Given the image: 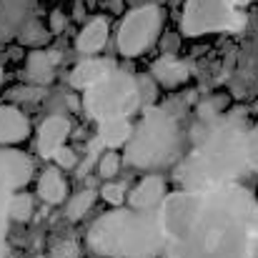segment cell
<instances>
[{"instance_id": "14", "label": "cell", "mask_w": 258, "mask_h": 258, "mask_svg": "<svg viewBox=\"0 0 258 258\" xmlns=\"http://www.w3.org/2000/svg\"><path fill=\"white\" fill-rule=\"evenodd\" d=\"M131 136H133V125L128 123V118H105V120H98V141L108 151L125 148L128 141H131Z\"/></svg>"}, {"instance_id": "16", "label": "cell", "mask_w": 258, "mask_h": 258, "mask_svg": "<svg viewBox=\"0 0 258 258\" xmlns=\"http://www.w3.org/2000/svg\"><path fill=\"white\" fill-rule=\"evenodd\" d=\"M58 58H60L58 53L33 50V53L28 55V68H25V76H28L30 86H40V88L48 86V83L53 81V76H55L53 66H55V60H58Z\"/></svg>"}, {"instance_id": "22", "label": "cell", "mask_w": 258, "mask_h": 258, "mask_svg": "<svg viewBox=\"0 0 258 258\" xmlns=\"http://www.w3.org/2000/svg\"><path fill=\"white\" fill-rule=\"evenodd\" d=\"M30 216H33V198L25 190L15 193V198L10 203V218L13 221H28Z\"/></svg>"}, {"instance_id": "21", "label": "cell", "mask_w": 258, "mask_h": 258, "mask_svg": "<svg viewBox=\"0 0 258 258\" xmlns=\"http://www.w3.org/2000/svg\"><path fill=\"white\" fill-rule=\"evenodd\" d=\"M45 95V88H40V86H18V88H13L10 93H8V100L10 103H38L40 98Z\"/></svg>"}, {"instance_id": "13", "label": "cell", "mask_w": 258, "mask_h": 258, "mask_svg": "<svg viewBox=\"0 0 258 258\" xmlns=\"http://www.w3.org/2000/svg\"><path fill=\"white\" fill-rule=\"evenodd\" d=\"M30 136L28 118L15 105H0V148L23 143Z\"/></svg>"}, {"instance_id": "20", "label": "cell", "mask_w": 258, "mask_h": 258, "mask_svg": "<svg viewBox=\"0 0 258 258\" xmlns=\"http://www.w3.org/2000/svg\"><path fill=\"white\" fill-rule=\"evenodd\" d=\"M95 203V190H81L78 196H73L68 203H66V216L71 218V221H81L83 216H86L88 211H90V206Z\"/></svg>"}, {"instance_id": "4", "label": "cell", "mask_w": 258, "mask_h": 258, "mask_svg": "<svg viewBox=\"0 0 258 258\" xmlns=\"http://www.w3.org/2000/svg\"><path fill=\"white\" fill-rule=\"evenodd\" d=\"M180 156V128L168 110L146 108L141 123L133 128V136L125 146V163L141 171L168 168Z\"/></svg>"}, {"instance_id": "15", "label": "cell", "mask_w": 258, "mask_h": 258, "mask_svg": "<svg viewBox=\"0 0 258 258\" xmlns=\"http://www.w3.org/2000/svg\"><path fill=\"white\" fill-rule=\"evenodd\" d=\"M151 76H153L161 86L175 88V86H180V83H185V81H188V66H185L180 58L163 53V55L153 63Z\"/></svg>"}, {"instance_id": "9", "label": "cell", "mask_w": 258, "mask_h": 258, "mask_svg": "<svg viewBox=\"0 0 258 258\" xmlns=\"http://www.w3.org/2000/svg\"><path fill=\"white\" fill-rule=\"evenodd\" d=\"M71 133V120L66 115H48L38 128V153L43 158H53Z\"/></svg>"}, {"instance_id": "24", "label": "cell", "mask_w": 258, "mask_h": 258, "mask_svg": "<svg viewBox=\"0 0 258 258\" xmlns=\"http://www.w3.org/2000/svg\"><path fill=\"white\" fill-rule=\"evenodd\" d=\"M246 161H248V168L258 173V125L248 128L246 133Z\"/></svg>"}, {"instance_id": "8", "label": "cell", "mask_w": 258, "mask_h": 258, "mask_svg": "<svg viewBox=\"0 0 258 258\" xmlns=\"http://www.w3.org/2000/svg\"><path fill=\"white\" fill-rule=\"evenodd\" d=\"M161 20H163V13L153 3L133 8L118 28V38H115L118 53L125 58H136V55L146 53L161 33Z\"/></svg>"}, {"instance_id": "27", "label": "cell", "mask_w": 258, "mask_h": 258, "mask_svg": "<svg viewBox=\"0 0 258 258\" xmlns=\"http://www.w3.org/2000/svg\"><path fill=\"white\" fill-rule=\"evenodd\" d=\"M153 76L148 78V76H141L138 78V88H141V103H146L148 108L153 105V100H156V86H153Z\"/></svg>"}, {"instance_id": "11", "label": "cell", "mask_w": 258, "mask_h": 258, "mask_svg": "<svg viewBox=\"0 0 258 258\" xmlns=\"http://www.w3.org/2000/svg\"><path fill=\"white\" fill-rule=\"evenodd\" d=\"M35 0H0V38H13L33 18Z\"/></svg>"}, {"instance_id": "10", "label": "cell", "mask_w": 258, "mask_h": 258, "mask_svg": "<svg viewBox=\"0 0 258 258\" xmlns=\"http://www.w3.org/2000/svg\"><path fill=\"white\" fill-rule=\"evenodd\" d=\"M163 201H166V180L161 175H146L128 196V203L136 211H158Z\"/></svg>"}, {"instance_id": "19", "label": "cell", "mask_w": 258, "mask_h": 258, "mask_svg": "<svg viewBox=\"0 0 258 258\" xmlns=\"http://www.w3.org/2000/svg\"><path fill=\"white\" fill-rule=\"evenodd\" d=\"M18 40H20L23 45L40 48V45H45V43H48V30L43 28V23H40V20L30 18V20L23 25V30L18 33Z\"/></svg>"}, {"instance_id": "3", "label": "cell", "mask_w": 258, "mask_h": 258, "mask_svg": "<svg viewBox=\"0 0 258 258\" xmlns=\"http://www.w3.org/2000/svg\"><path fill=\"white\" fill-rule=\"evenodd\" d=\"M88 246L103 258H156L166 251L158 211L115 208L88 228Z\"/></svg>"}, {"instance_id": "7", "label": "cell", "mask_w": 258, "mask_h": 258, "mask_svg": "<svg viewBox=\"0 0 258 258\" xmlns=\"http://www.w3.org/2000/svg\"><path fill=\"white\" fill-rule=\"evenodd\" d=\"M33 178L30 156L15 148H0V258L8 256V226H10V203Z\"/></svg>"}, {"instance_id": "25", "label": "cell", "mask_w": 258, "mask_h": 258, "mask_svg": "<svg viewBox=\"0 0 258 258\" xmlns=\"http://www.w3.org/2000/svg\"><path fill=\"white\" fill-rule=\"evenodd\" d=\"M120 168V156L115 153V151H108V153H103L100 156V161H98V171L103 178H113L115 173Z\"/></svg>"}, {"instance_id": "18", "label": "cell", "mask_w": 258, "mask_h": 258, "mask_svg": "<svg viewBox=\"0 0 258 258\" xmlns=\"http://www.w3.org/2000/svg\"><path fill=\"white\" fill-rule=\"evenodd\" d=\"M66 193H68V185L63 180V175L58 168H45L38 178V196L50 203V206H58L66 201Z\"/></svg>"}, {"instance_id": "5", "label": "cell", "mask_w": 258, "mask_h": 258, "mask_svg": "<svg viewBox=\"0 0 258 258\" xmlns=\"http://www.w3.org/2000/svg\"><path fill=\"white\" fill-rule=\"evenodd\" d=\"M83 103H86L88 115H93L95 120L128 118L141 105L138 78H133V76H128V73L115 68L105 81H100L95 88L86 90Z\"/></svg>"}, {"instance_id": "6", "label": "cell", "mask_w": 258, "mask_h": 258, "mask_svg": "<svg viewBox=\"0 0 258 258\" xmlns=\"http://www.w3.org/2000/svg\"><path fill=\"white\" fill-rule=\"evenodd\" d=\"M246 25V15L233 0H185L180 30L190 38L206 33H233Z\"/></svg>"}, {"instance_id": "28", "label": "cell", "mask_w": 258, "mask_h": 258, "mask_svg": "<svg viewBox=\"0 0 258 258\" xmlns=\"http://www.w3.org/2000/svg\"><path fill=\"white\" fill-rule=\"evenodd\" d=\"M50 258H78V243L76 241H60V243H55Z\"/></svg>"}, {"instance_id": "34", "label": "cell", "mask_w": 258, "mask_h": 258, "mask_svg": "<svg viewBox=\"0 0 258 258\" xmlns=\"http://www.w3.org/2000/svg\"><path fill=\"white\" fill-rule=\"evenodd\" d=\"M38 258H45V256H38Z\"/></svg>"}, {"instance_id": "30", "label": "cell", "mask_w": 258, "mask_h": 258, "mask_svg": "<svg viewBox=\"0 0 258 258\" xmlns=\"http://www.w3.org/2000/svg\"><path fill=\"white\" fill-rule=\"evenodd\" d=\"M63 28H66V15H63L60 10H53V13H50V30H53V33H60Z\"/></svg>"}, {"instance_id": "29", "label": "cell", "mask_w": 258, "mask_h": 258, "mask_svg": "<svg viewBox=\"0 0 258 258\" xmlns=\"http://www.w3.org/2000/svg\"><path fill=\"white\" fill-rule=\"evenodd\" d=\"M53 161L60 166V168H66V171H71V168H76V163H78V158H76V153L71 151V148H60L55 156H53Z\"/></svg>"}, {"instance_id": "1", "label": "cell", "mask_w": 258, "mask_h": 258, "mask_svg": "<svg viewBox=\"0 0 258 258\" xmlns=\"http://www.w3.org/2000/svg\"><path fill=\"white\" fill-rule=\"evenodd\" d=\"M166 258H256L258 201L241 183L183 188L158 208Z\"/></svg>"}, {"instance_id": "32", "label": "cell", "mask_w": 258, "mask_h": 258, "mask_svg": "<svg viewBox=\"0 0 258 258\" xmlns=\"http://www.w3.org/2000/svg\"><path fill=\"white\" fill-rule=\"evenodd\" d=\"M233 3H236V5H248L251 0H233Z\"/></svg>"}, {"instance_id": "26", "label": "cell", "mask_w": 258, "mask_h": 258, "mask_svg": "<svg viewBox=\"0 0 258 258\" xmlns=\"http://www.w3.org/2000/svg\"><path fill=\"white\" fill-rule=\"evenodd\" d=\"M100 196H103L108 203L120 206V203L125 201V185H123V183H105L103 190H100Z\"/></svg>"}, {"instance_id": "2", "label": "cell", "mask_w": 258, "mask_h": 258, "mask_svg": "<svg viewBox=\"0 0 258 258\" xmlns=\"http://www.w3.org/2000/svg\"><path fill=\"white\" fill-rule=\"evenodd\" d=\"M246 125L243 113L221 115L213 123H198L193 128V153L185 156L175 171L183 188H208L221 183H241L251 171L246 161Z\"/></svg>"}, {"instance_id": "23", "label": "cell", "mask_w": 258, "mask_h": 258, "mask_svg": "<svg viewBox=\"0 0 258 258\" xmlns=\"http://www.w3.org/2000/svg\"><path fill=\"white\" fill-rule=\"evenodd\" d=\"M221 110H223V98H208V100L201 103L198 118H201L203 123H213V120L221 118Z\"/></svg>"}, {"instance_id": "33", "label": "cell", "mask_w": 258, "mask_h": 258, "mask_svg": "<svg viewBox=\"0 0 258 258\" xmlns=\"http://www.w3.org/2000/svg\"><path fill=\"white\" fill-rule=\"evenodd\" d=\"M0 83H3V68H0Z\"/></svg>"}, {"instance_id": "12", "label": "cell", "mask_w": 258, "mask_h": 258, "mask_svg": "<svg viewBox=\"0 0 258 258\" xmlns=\"http://www.w3.org/2000/svg\"><path fill=\"white\" fill-rule=\"evenodd\" d=\"M115 71V66H113V60H108V58H86L83 63H78L76 68H73V73H71V86L76 88V90H90V88H95L100 81H105L110 73Z\"/></svg>"}, {"instance_id": "31", "label": "cell", "mask_w": 258, "mask_h": 258, "mask_svg": "<svg viewBox=\"0 0 258 258\" xmlns=\"http://www.w3.org/2000/svg\"><path fill=\"white\" fill-rule=\"evenodd\" d=\"M110 3H113V10H120V8H123V3H125V0H110Z\"/></svg>"}, {"instance_id": "17", "label": "cell", "mask_w": 258, "mask_h": 258, "mask_svg": "<svg viewBox=\"0 0 258 258\" xmlns=\"http://www.w3.org/2000/svg\"><path fill=\"white\" fill-rule=\"evenodd\" d=\"M105 40H108V18L98 15L90 23H86V28L78 33L76 48L81 53H86V55H93V53H98L105 45Z\"/></svg>"}]
</instances>
